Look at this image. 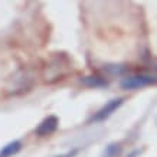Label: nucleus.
<instances>
[{"mask_svg": "<svg viewBox=\"0 0 157 157\" xmlns=\"http://www.w3.org/2000/svg\"><path fill=\"white\" fill-rule=\"evenodd\" d=\"M69 72V63L65 61L63 56H56L45 67L43 78L46 82H55L59 79H63Z\"/></svg>", "mask_w": 157, "mask_h": 157, "instance_id": "1", "label": "nucleus"}, {"mask_svg": "<svg viewBox=\"0 0 157 157\" xmlns=\"http://www.w3.org/2000/svg\"><path fill=\"white\" fill-rule=\"evenodd\" d=\"M157 84V76L151 75H133V76H125L123 81H121V88L123 90H137L141 86H147V85H154Z\"/></svg>", "mask_w": 157, "mask_h": 157, "instance_id": "2", "label": "nucleus"}, {"mask_svg": "<svg viewBox=\"0 0 157 157\" xmlns=\"http://www.w3.org/2000/svg\"><path fill=\"white\" fill-rule=\"evenodd\" d=\"M124 102V98H114V100L108 101L104 107H101L98 111H97L95 114L92 115V118H91V123H101V121H105V120L111 117V114L117 111V109L121 107V104Z\"/></svg>", "mask_w": 157, "mask_h": 157, "instance_id": "3", "label": "nucleus"}, {"mask_svg": "<svg viewBox=\"0 0 157 157\" xmlns=\"http://www.w3.org/2000/svg\"><path fill=\"white\" fill-rule=\"evenodd\" d=\"M58 127H59V118L56 115H48L35 128V134L38 137H48V136H51V134H53L56 131Z\"/></svg>", "mask_w": 157, "mask_h": 157, "instance_id": "4", "label": "nucleus"}, {"mask_svg": "<svg viewBox=\"0 0 157 157\" xmlns=\"http://www.w3.org/2000/svg\"><path fill=\"white\" fill-rule=\"evenodd\" d=\"M81 82L85 86H90V88H102V86H107V85H108V82L105 81L104 78L97 76V75L84 76V78H81Z\"/></svg>", "mask_w": 157, "mask_h": 157, "instance_id": "5", "label": "nucleus"}, {"mask_svg": "<svg viewBox=\"0 0 157 157\" xmlns=\"http://www.w3.org/2000/svg\"><path fill=\"white\" fill-rule=\"evenodd\" d=\"M22 150V143H20L19 140H14V141H10L9 144H6L5 147L2 148V151H0V156L2 157H10L16 154V153H19Z\"/></svg>", "mask_w": 157, "mask_h": 157, "instance_id": "6", "label": "nucleus"}, {"mask_svg": "<svg viewBox=\"0 0 157 157\" xmlns=\"http://www.w3.org/2000/svg\"><path fill=\"white\" fill-rule=\"evenodd\" d=\"M121 150H123L121 143H109L105 147L104 153H102V157H117V156H120Z\"/></svg>", "mask_w": 157, "mask_h": 157, "instance_id": "7", "label": "nucleus"}, {"mask_svg": "<svg viewBox=\"0 0 157 157\" xmlns=\"http://www.w3.org/2000/svg\"><path fill=\"white\" fill-rule=\"evenodd\" d=\"M125 71H127V68L124 67V65H105L104 67V72H107L111 76L123 75Z\"/></svg>", "mask_w": 157, "mask_h": 157, "instance_id": "8", "label": "nucleus"}, {"mask_svg": "<svg viewBox=\"0 0 157 157\" xmlns=\"http://www.w3.org/2000/svg\"><path fill=\"white\" fill-rule=\"evenodd\" d=\"M76 154H78V150H76V148H74V150H71V151L63 153V154H59V156H56V157H75Z\"/></svg>", "mask_w": 157, "mask_h": 157, "instance_id": "9", "label": "nucleus"}, {"mask_svg": "<svg viewBox=\"0 0 157 157\" xmlns=\"http://www.w3.org/2000/svg\"><path fill=\"white\" fill-rule=\"evenodd\" d=\"M140 153H141V150H138V148H136V150H133V151L130 153L127 157H138L140 156Z\"/></svg>", "mask_w": 157, "mask_h": 157, "instance_id": "10", "label": "nucleus"}, {"mask_svg": "<svg viewBox=\"0 0 157 157\" xmlns=\"http://www.w3.org/2000/svg\"><path fill=\"white\" fill-rule=\"evenodd\" d=\"M0 157H2V156H0Z\"/></svg>", "mask_w": 157, "mask_h": 157, "instance_id": "11", "label": "nucleus"}]
</instances>
